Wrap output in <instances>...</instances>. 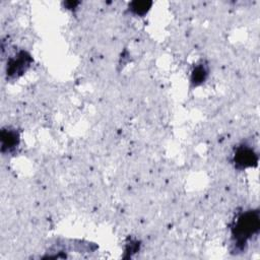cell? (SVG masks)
I'll return each mask as SVG.
<instances>
[{
  "instance_id": "6da1fadb",
  "label": "cell",
  "mask_w": 260,
  "mask_h": 260,
  "mask_svg": "<svg viewBox=\"0 0 260 260\" xmlns=\"http://www.w3.org/2000/svg\"><path fill=\"white\" fill-rule=\"evenodd\" d=\"M260 215L258 210H247L239 214L232 226V239L236 250L243 251L247 242L258 233Z\"/></svg>"
},
{
  "instance_id": "7a4b0ae2",
  "label": "cell",
  "mask_w": 260,
  "mask_h": 260,
  "mask_svg": "<svg viewBox=\"0 0 260 260\" xmlns=\"http://www.w3.org/2000/svg\"><path fill=\"white\" fill-rule=\"evenodd\" d=\"M32 62L31 56L26 51H19L14 57H11L7 61L6 74L9 78H15L20 76L29 67Z\"/></svg>"
},
{
  "instance_id": "3957f363",
  "label": "cell",
  "mask_w": 260,
  "mask_h": 260,
  "mask_svg": "<svg viewBox=\"0 0 260 260\" xmlns=\"http://www.w3.org/2000/svg\"><path fill=\"white\" fill-rule=\"evenodd\" d=\"M233 161L235 167L239 170L256 167L258 162V154L250 145L241 144L234 152Z\"/></svg>"
},
{
  "instance_id": "277c9868",
  "label": "cell",
  "mask_w": 260,
  "mask_h": 260,
  "mask_svg": "<svg viewBox=\"0 0 260 260\" xmlns=\"http://www.w3.org/2000/svg\"><path fill=\"white\" fill-rule=\"evenodd\" d=\"M19 144V134L15 129L10 127L1 130V151L9 153L16 149Z\"/></svg>"
},
{
  "instance_id": "5b68a950",
  "label": "cell",
  "mask_w": 260,
  "mask_h": 260,
  "mask_svg": "<svg viewBox=\"0 0 260 260\" xmlns=\"http://www.w3.org/2000/svg\"><path fill=\"white\" fill-rule=\"evenodd\" d=\"M208 75V70L206 65L204 64H198L196 67H194L192 74H191V83L194 86L200 85L202 82L205 81L206 77Z\"/></svg>"
},
{
  "instance_id": "8992f818",
  "label": "cell",
  "mask_w": 260,
  "mask_h": 260,
  "mask_svg": "<svg viewBox=\"0 0 260 260\" xmlns=\"http://www.w3.org/2000/svg\"><path fill=\"white\" fill-rule=\"evenodd\" d=\"M150 1H133L129 4V10L136 15H144L151 7Z\"/></svg>"
}]
</instances>
